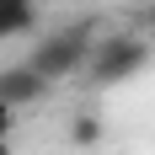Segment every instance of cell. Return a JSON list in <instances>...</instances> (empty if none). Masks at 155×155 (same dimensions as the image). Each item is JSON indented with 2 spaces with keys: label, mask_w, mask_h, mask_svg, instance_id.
<instances>
[{
  "label": "cell",
  "mask_w": 155,
  "mask_h": 155,
  "mask_svg": "<svg viewBox=\"0 0 155 155\" xmlns=\"http://www.w3.org/2000/svg\"><path fill=\"white\" fill-rule=\"evenodd\" d=\"M144 64H150V32H118V38H96L91 59H86V75L96 86H118Z\"/></svg>",
  "instance_id": "6da1fadb"
},
{
  "label": "cell",
  "mask_w": 155,
  "mask_h": 155,
  "mask_svg": "<svg viewBox=\"0 0 155 155\" xmlns=\"http://www.w3.org/2000/svg\"><path fill=\"white\" fill-rule=\"evenodd\" d=\"M91 48H96V27L91 21H75V27H59L54 38H43V43L32 48V64L59 86V80H70L75 70H86Z\"/></svg>",
  "instance_id": "7a4b0ae2"
},
{
  "label": "cell",
  "mask_w": 155,
  "mask_h": 155,
  "mask_svg": "<svg viewBox=\"0 0 155 155\" xmlns=\"http://www.w3.org/2000/svg\"><path fill=\"white\" fill-rule=\"evenodd\" d=\"M54 91V80L38 70V64H16V70H0V102H11L16 112L21 107H32V102H43V96Z\"/></svg>",
  "instance_id": "3957f363"
},
{
  "label": "cell",
  "mask_w": 155,
  "mask_h": 155,
  "mask_svg": "<svg viewBox=\"0 0 155 155\" xmlns=\"http://www.w3.org/2000/svg\"><path fill=\"white\" fill-rule=\"evenodd\" d=\"M38 27V0H0V43L27 38Z\"/></svg>",
  "instance_id": "277c9868"
},
{
  "label": "cell",
  "mask_w": 155,
  "mask_h": 155,
  "mask_svg": "<svg viewBox=\"0 0 155 155\" xmlns=\"http://www.w3.org/2000/svg\"><path fill=\"white\" fill-rule=\"evenodd\" d=\"M11 123H16V107H11V102H0V139L11 134Z\"/></svg>",
  "instance_id": "5b68a950"
},
{
  "label": "cell",
  "mask_w": 155,
  "mask_h": 155,
  "mask_svg": "<svg viewBox=\"0 0 155 155\" xmlns=\"http://www.w3.org/2000/svg\"><path fill=\"white\" fill-rule=\"evenodd\" d=\"M144 32H155V0H150V11H144Z\"/></svg>",
  "instance_id": "8992f818"
}]
</instances>
